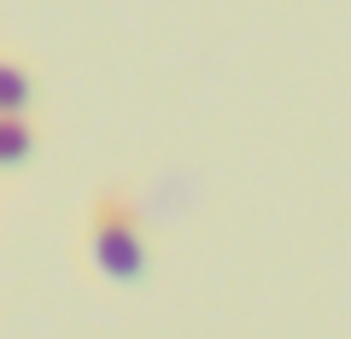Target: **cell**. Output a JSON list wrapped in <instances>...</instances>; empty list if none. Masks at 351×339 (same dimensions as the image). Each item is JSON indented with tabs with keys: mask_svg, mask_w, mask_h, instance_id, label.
<instances>
[{
	"mask_svg": "<svg viewBox=\"0 0 351 339\" xmlns=\"http://www.w3.org/2000/svg\"><path fill=\"white\" fill-rule=\"evenodd\" d=\"M18 152H24V129L0 123V158H18Z\"/></svg>",
	"mask_w": 351,
	"mask_h": 339,
	"instance_id": "cell-2",
	"label": "cell"
},
{
	"mask_svg": "<svg viewBox=\"0 0 351 339\" xmlns=\"http://www.w3.org/2000/svg\"><path fill=\"white\" fill-rule=\"evenodd\" d=\"M100 264L112 269V275H135V269H141V246L129 240L123 223H106L100 228Z\"/></svg>",
	"mask_w": 351,
	"mask_h": 339,
	"instance_id": "cell-1",
	"label": "cell"
}]
</instances>
